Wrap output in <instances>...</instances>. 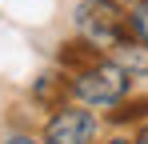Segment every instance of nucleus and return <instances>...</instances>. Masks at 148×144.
Wrapping results in <instances>:
<instances>
[{
    "mask_svg": "<svg viewBox=\"0 0 148 144\" xmlns=\"http://www.w3.org/2000/svg\"><path fill=\"white\" fill-rule=\"evenodd\" d=\"M68 92H72L84 108H112V104H120L124 96L132 92V76H128L116 60L96 56L92 64H84V68L72 72Z\"/></svg>",
    "mask_w": 148,
    "mask_h": 144,
    "instance_id": "f257e3e1",
    "label": "nucleus"
},
{
    "mask_svg": "<svg viewBox=\"0 0 148 144\" xmlns=\"http://www.w3.org/2000/svg\"><path fill=\"white\" fill-rule=\"evenodd\" d=\"M136 144H148V124H144V132H140V136H136Z\"/></svg>",
    "mask_w": 148,
    "mask_h": 144,
    "instance_id": "6e6552de",
    "label": "nucleus"
},
{
    "mask_svg": "<svg viewBox=\"0 0 148 144\" xmlns=\"http://www.w3.org/2000/svg\"><path fill=\"white\" fill-rule=\"evenodd\" d=\"M112 52H116L112 60H116L132 80H144L148 76V44H140V40H120Z\"/></svg>",
    "mask_w": 148,
    "mask_h": 144,
    "instance_id": "20e7f679",
    "label": "nucleus"
},
{
    "mask_svg": "<svg viewBox=\"0 0 148 144\" xmlns=\"http://www.w3.org/2000/svg\"><path fill=\"white\" fill-rule=\"evenodd\" d=\"M4 144H40V140H32V136H24V132H16V136H8Z\"/></svg>",
    "mask_w": 148,
    "mask_h": 144,
    "instance_id": "0eeeda50",
    "label": "nucleus"
},
{
    "mask_svg": "<svg viewBox=\"0 0 148 144\" xmlns=\"http://www.w3.org/2000/svg\"><path fill=\"white\" fill-rule=\"evenodd\" d=\"M108 144H136V140H128V136H116V140H108Z\"/></svg>",
    "mask_w": 148,
    "mask_h": 144,
    "instance_id": "1a4fd4ad",
    "label": "nucleus"
},
{
    "mask_svg": "<svg viewBox=\"0 0 148 144\" xmlns=\"http://www.w3.org/2000/svg\"><path fill=\"white\" fill-rule=\"evenodd\" d=\"M112 108H116L112 120H116V124H128V120H140L148 112V100H128V96H124L120 104H112Z\"/></svg>",
    "mask_w": 148,
    "mask_h": 144,
    "instance_id": "423d86ee",
    "label": "nucleus"
},
{
    "mask_svg": "<svg viewBox=\"0 0 148 144\" xmlns=\"http://www.w3.org/2000/svg\"><path fill=\"white\" fill-rule=\"evenodd\" d=\"M76 28L84 36V44L100 48H116L120 40H128V8L120 0H84L76 8Z\"/></svg>",
    "mask_w": 148,
    "mask_h": 144,
    "instance_id": "f03ea898",
    "label": "nucleus"
},
{
    "mask_svg": "<svg viewBox=\"0 0 148 144\" xmlns=\"http://www.w3.org/2000/svg\"><path fill=\"white\" fill-rule=\"evenodd\" d=\"M92 136H96V116L84 104H64L48 116L40 144H92Z\"/></svg>",
    "mask_w": 148,
    "mask_h": 144,
    "instance_id": "7ed1b4c3",
    "label": "nucleus"
},
{
    "mask_svg": "<svg viewBox=\"0 0 148 144\" xmlns=\"http://www.w3.org/2000/svg\"><path fill=\"white\" fill-rule=\"evenodd\" d=\"M128 40L148 44V0H136L128 8Z\"/></svg>",
    "mask_w": 148,
    "mask_h": 144,
    "instance_id": "39448f33",
    "label": "nucleus"
}]
</instances>
